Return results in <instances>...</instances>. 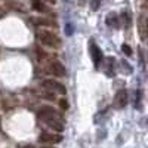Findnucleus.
I'll list each match as a JSON object with an SVG mask.
<instances>
[{
	"label": "nucleus",
	"mask_w": 148,
	"mask_h": 148,
	"mask_svg": "<svg viewBox=\"0 0 148 148\" xmlns=\"http://www.w3.org/2000/svg\"><path fill=\"white\" fill-rule=\"evenodd\" d=\"M49 116H55V117H61L59 113L56 110H53L52 107H43L40 111H39V119H43V117H49Z\"/></svg>",
	"instance_id": "8"
},
{
	"label": "nucleus",
	"mask_w": 148,
	"mask_h": 148,
	"mask_svg": "<svg viewBox=\"0 0 148 148\" xmlns=\"http://www.w3.org/2000/svg\"><path fill=\"white\" fill-rule=\"evenodd\" d=\"M47 2H49V3H53V5H55V2H56V0H47Z\"/></svg>",
	"instance_id": "15"
},
{
	"label": "nucleus",
	"mask_w": 148,
	"mask_h": 148,
	"mask_svg": "<svg viewBox=\"0 0 148 148\" xmlns=\"http://www.w3.org/2000/svg\"><path fill=\"white\" fill-rule=\"evenodd\" d=\"M47 127H51L52 130H55L56 133H61L64 130V125H62V119L61 117H55V116H49V117H43L40 119Z\"/></svg>",
	"instance_id": "2"
},
{
	"label": "nucleus",
	"mask_w": 148,
	"mask_h": 148,
	"mask_svg": "<svg viewBox=\"0 0 148 148\" xmlns=\"http://www.w3.org/2000/svg\"><path fill=\"white\" fill-rule=\"evenodd\" d=\"M39 25H53V22L52 21H49V19H45V18H36L34 19Z\"/></svg>",
	"instance_id": "11"
},
{
	"label": "nucleus",
	"mask_w": 148,
	"mask_h": 148,
	"mask_svg": "<svg viewBox=\"0 0 148 148\" xmlns=\"http://www.w3.org/2000/svg\"><path fill=\"white\" fill-rule=\"evenodd\" d=\"M90 3H92L93 9H98V6H99V0H90Z\"/></svg>",
	"instance_id": "14"
},
{
	"label": "nucleus",
	"mask_w": 148,
	"mask_h": 148,
	"mask_svg": "<svg viewBox=\"0 0 148 148\" xmlns=\"http://www.w3.org/2000/svg\"><path fill=\"white\" fill-rule=\"evenodd\" d=\"M107 24H108V27H119L117 24H119V21H117V16L116 15H113V14H110L108 16H107Z\"/></svg>",
	"instance_id": "10"
},
{
	"label": "nucleus",
	"mask_w": 148,
	"mask_h": 148,
	"mask_svg": "<svg viewBox=\"0 0 148 148\" xmlns=\"http://www.w3.org/2000/svg\"><path fill=\"white\" fill-rule=\"evenodd\" d=\"M59 105H61V110H68V102L64 99V98L59 99Z\"/></svg>",
	"instance_id": "13"
},
{
	"label": "nucleus",
	"mask_w": 148,
	"mask_h": 148,
	"mask_svg": "<svg viewBox=\"0 0 148 148\" xmlns=\"http://www.w3.org/2000/svg\"><path fill=\"white\" fill-rule=\"evenodd\" d=\"M40 148H53V147H40Z\"/></svg>",
	"instance_id": "17"
},
{
	"label": "nucleus",
	"mask_w": 148,
	"mask_h": 148,
	"mask_svg": "<svg viewBox=\"0 0 148 148\" xmlns=\"http://www.w3.org/2000/svg\"><path fill=\"white\" fill-rule=\"evenodd\" d=\"M49 70H51V73L53 74V76H56V77H65V74H67L65 67L61 64L59 61H53V62H51Z\"/></svg>",
	"instance_id": "6"
},
{
	"label": "nucleus",
	"mask_w": 148,
	"mask_h": 148,
	"mask_svg": "<svg viewBox=\"0 0 148 148\" xmlns=\"http://www.w3.org/2000/svg\"><path fill=\"white\" fill-rule=\"evenodd\" d=\"M90 55H92V59H93V65L95 68H99L101 62H102V52H101V49L98 47L93 42L90 43Z\"/></svg>",
	"instance_id": "5"
},
{
	"label": "nucleus",
	"mask_w": 148,
	"mask_h": 148,
	"mask_svg": "<svg viewBox=\"0 0 148 148\" xmlns=\"http://www.w3.org/2000/svg\"><path fill=\"white\" fill-rule=\"evenodd\" d=\"M43 88L52 90V92H58V93H61V95H67V88H65L62 83H59L58 80H53V79L45 80V82H43Z\"/></svg>",
	"instance_id": "3"
},
{
	"label": "nucleus",
	"mask_w": 148,
	"mask_h": 148,
	"mask_svg": "<svg viewBox=\"0 0 148 148\" xmlns=\"http://www.w3.org/2000/svg\"><path fill=\"white\" fill-rule=\"evenodd\" d=\"M37 36H39L40 43L43 46H46V47L56 49L61 45V40L58 39V36L55 33H52V31H49V30H42V31H39V34H37Z\"/></svg>",
	"instance_id": "1"
},
{
	"label": "nucleus",
	"mask_w": 148,
	"mask_h": 148,
	"mask_svg": "<svg viewBox=\"0 0 148 148\" xmlns=\"http://www.w3.org/2000/svg\"><path fill=\"white\" fill-rule=\"evenodd\" d=\"M116 105L117 108H125L127 105V92L125 89H120L117 90V95H116Z\"/></svg>",
	"instance_id": "7"
},
{
	"label": "nucleus",
	"mask_w": 148,
	"mask_h": 148,
	"mask_svg": "<svg viewBox=\"0 0 148 148\" xmlns=\"http://www.w3.org/2000/svg\"><path fill=\"white\" fill-rule=\"evenodd\" d=\"M39 141L43 144H59L62 142V135L53 133V132H43L39 136Z\"/></svg>",
	"instance_id": "4"
},
{
	"label": "nucleus",
	"mask_w": 148,
	"mask_h": 148,
	"mask_svg": "<svg viewBox=\"0 0 148 148\" xmlns=\"http://www.w3.org/2000/svg\"><path fill=\"white\" fill-rule=\"evenodd\" d=\"M121 51L125 52L127 56H130V55H132V51H130V47H129L127 45H123V46H121Z\"/></svg>",
	"instance_id": "12"
},
{
	"label": "nucleus",
	"mask_w": 148,
	"mask_h": 148,
	"mask_svg": "<svg viewBox=\"0 0 148 148\" xmlns=\"http://www.w3.org/2000/svg\"><path fill=\"white\" fill-rule=\"evenodd\" d=\"M24 148H34V147H31V145H25V147H24Z\"/></svg>",
	"instance_id": "16"
},
{
	"label": "nucleus",
	"mask_w": 148,
	"mask_h": 148,
	"mask_svg": "<svg viewBox=\"0 0 148 148\" xmlns=\"http://www.w3.org/2000/svg\"><path fill=\"white\" fill-rule=\"evenodd\" d=\"M31 6H33V9L34 10H37V12H46V8H45V5L42 3V0H33L31 2Z\"/></svg>",
	"instance_id": "9"
}]
</instances>
